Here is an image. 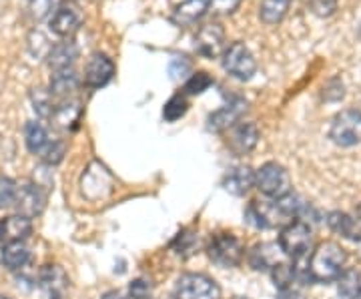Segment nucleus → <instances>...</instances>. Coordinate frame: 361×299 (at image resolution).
Instances as JSON below:
<instances>
[{
    "label": "nucleus",
    "instance_id": "1",
    "mask_svg": "<svg viewBox=\"0 0 361 299\" xmlns=\"http://www.w3.org/2000/svg\"><path fill=\"white\" fill-rule=\"evenodd\" d=\"M305 203L297 195L273 201H251L245 209V221L257 229H283L303 213Z\"/></svg>",
    "mask_w": 361,
    "mask_h": 299
},
{
    "label": "nucleus",
    "instance_id": "2",
    "mask_svg": "<svg viewBox=\"0 0 361 299\" xmlns=\"http://www.w3.org/2000/svg\"><path fill=\"white\" fill-rule=\"evenodd\" d=\"M345 263H348L345 249L336 241H323L311 253L307 275L311 281L331 283V281H337L339 275L345 271Z\"/></svg>",
    "mask_w": 361,
    "mask_h": 299
},
{
    "label": "nucleus",
    "instance_id": "3",
    "mask_svg": "<svg viewBox=\"0 0 361 299\" xmlns=\"http://www.w3.org/2000/svg\"><path fill=\"white\" fill-rule=\"evenodd\" d=\"M255 187L263 195L271 197V199H281V197L291 193V175L279 163H265L255 171Z\"/></svg>",
    "mask_w": 361,
    "mask_h": 299
},
{
    "label": "nucleus",
    "instance_id": "4",
    "mask_svg": "<svg viewBox=\"0 0 361 299\" xmlns=\"http://www.w3.org/2000/svg\"><path fill=\"white\" fill-rule=\"evenodd\" d=\"M221 65L227 75L237 80H251L257 73V61L253 52L245 47V42H233L221 54Z\"/></svg>",
    "mask_w": 361,
    "mask_h": 299
},
{
    "label": "nucleus",
    "instance_id": "5",
    "mask_svg": "<svg viewBox=\"0 0 361 299\" xmlns=\"http://www.w3.org/2000/svg\"><path fill=\"white\" fill-rule=\"evenodd\" d=\"M207 255L219 267H237L245 257V249L233 233H217L207 243Z\"/></svg>",
    "mask_w": 361,
    "mask_h": 299
},
{
    "label": "nucleus",
    "instance_id": "6",
    "mask_svg": "<svg viewBox=\"0 0 361 299\" xmlns=\"http://www.w3.org/2000/svg\"><path fill=\"white\" fill-rule=\"evenodd\" d=\"M331 141L339 147H355L361 143V111L345 109L339 111L329 127Z\"/></svg>",
    "mask_w": 361,
    "mask_h": 299
},
{
    "label": "nucleus",
    "instance_id": "7",
    "mask_svg": "<svg viewBox=\"0 0 361 299\" xmlns=\"http://www.w3.org/2000/svg\"><path fill=\"white\" fill-rule=\"evenodd\" d=\"M313 243V231L305 221H293L281 229L279 248L289 260H301L307 255Z\"/></svg>",
    "mask_w": 361,
    "mask_h": 299
},
{
    "label": "nucleus",
    "instance_id": "8",
    "mask_svg": "<svg viewBox=\"0 0 361 299\" xmlns=\"http://www.w3.org/2000/svg\"><path fill=\"white\" fill-rule=\"evenodd\" d=\"M175 299H221V287L203 274H185L177 279Z\"/></svg>",
    "mask_w": 361,
    "mask_h": 299
},
{
    "label": "nucleus",
    "instance_id": "9",
    "mask_svg": "<svg viewBox=\"0 0 361 299\" xmlns=\"http://www.w3.org/2000/svg\"><path fill=\"white\" fill-rule=\"evenodd\" d=\"M82 20H85V16L80 13V8H78L75 2L66 0V2H61L54 8V13L49 18V26H51V30L56 37L71 39L73 35H77L78 30H80Z\"/></svg>",
    "mask_w": 361,
    "mask_h": 299
},
{
    "label": "nucleus",
    "instance_id": "10",
    "mask_svg": "<svg viewBox=\"0 0 361 299\" xmlns=\"http://www.w3.org/2000/svg\"><path fill=\"white\" fill-rule=\"evenodd\" d=\"M115 77V63L104 52H92L85 65V87L89 89H101L109 85Z\"/></svg>",
    "mask_w": 361,
    "mask_h": 299
},
{
    "label": "nucleus",
    "instance_id": "11",
    "mask_svg": "<svg viewBox=\"0 0 361 299\" xmlns=\"http://www.w3.org/2000/svg\"><path fill=\"white\" fill-rule=\"evenodd\" d=\"M195 51L205 59H217L225 51V30L219 23H207L195 37Z\"/></svg>",
    "mask_w": 361,
    "mask_h": 299
},
{
    "label": "nucleus",
    "instance_id": "12",
    "mask_svg": "<svg viewBox=\"0 0 361 299\" xmlns=\"http://www.w3.org/2000/svg\"><path fill=\"white\" fill-rule=\"evenodd\" d=\"M68 283H71L68 275L61 265L49 263V265H44L40 269L39 287L44 299H65L66 291H68Z\"/></svg>",
    "mask_w": 361,
    "mask_h": 299
},
{
    "label": "nucleus",
    "instance_id": "13",
    "mask_svg": "<svg viewBox=\"0 0 361 299\" xmlns=\"http://www.w3.org/2000/svg\"><path fill=\"white\" fill-rule=\"evenodd\" d=\"M261 133L255 123H237L227 133V145L235 155H249L257 147Z\"/></svg>",
    "mask_w": 361,
    "mask_h": 299
},
{
    "label": "nucleus",
    "instance_id": "14",
    "mask_svg": "<svg viewBox=\"0 0 361 299\" xmlns=\"http://www.w3.org/2000/svg\"><path fill=\"white\" fill-rule=\"evenodd\" d=\"M44 205H47V195L40 185L26 183L23 187H18L16 199H14V207L18 211V215L32 219L44 211Z\"/></svg>",
    "mask_w": 361,
    "mask_h": 299
},
{
    "label": "nucleus",
    "instance_id": "15",
    "mask_svg": "<svg viewBox=\"0 0 361 299\" xmlns=\"http://www.w3.org/2000/svg\"><path fill=\"white\" fill-rule=\"evenodd\" d=\"M32 233V219H28L25 215H8L4 219H0V243L8 245V243H20L26 241Z\"/></svg>",
    "mask_w": 361,
    "mask_h": 299
},
{
    "label": "nucleus",
    "instance_id": "16",
    "mask_svg": "<svg viewBox=\"0 0 361 299\" xmlns=\"http://www.w3.org/2000/svg\"><path fill=\"white\" fill-rule=\"evenodd\" d=\"M223 187H225V191H229L235 197L247 195L255 187V171L247 165H237L227 171V175L223 179Z\"/></svg>",
    "mask_w": 361,
    "mask_h": 299
},
{
    "label": "nucleus",
    "instance_id": "17",
    "mask_svg": "<svg viewBox=\"0 0 361 299\" xmlns=\"http://www.w3.org/2000/svg\"><path fill=\"white\" fill-rule=\"evenodd\" d=\"M247 111V101L243 99H235L229 104L221 106L219 111H215L211 117H209V129L211 130H229L233 125L239 123L241 115Z\"/></svg>",
    "mask_w": 361,
    "mask_h": 299
},
{
    "label": "nucleus",
    "instance_id": "18",
    "mask_svg": "<svg viewBox=\"0 0 361 299\" xmlns=\"http://www.w3.org/2000/svg\"><path fill=\"white\" fill-rule=\"evenodd\" d=\"M80 115H82V109H80L78 101H75V99H63V101H56V106H54L49 121L56 129L73 130L77 129Z\"/></svg>",
    "mask_w": 361,
    "mask_h": 299
},
{
    "label": "nucleus",
    "instance_id": "19",
    "mask_svg": "<svg viewBox=\"0 0 361 299\" xmlns=\"http://www.w3.org/2000/svg\"><path fill=\"white\" fill-rule=\"evenodd\" d=\"M281 255H285L281 248L277 243H259L255 248L251 249L249 253V263L253 269L257 271H271L275 265L281 263Z\"/></svg>",
    "mask_w": 361,
    "mask_h": 299
},
{
    "label": "nucleus",
    "instance_id": "20",
    "mask_svg": "<svg viewBox=\"0 0 361 299\" xmlns=\"http://www.w3.org/2000/svg\"><path fill=\"white\" fill-rule=\"evenodd\" d=\"M80 87V78H78L75 68H65V71H54L51 77V87L49 91L54 99L63 101V99H71Z\"/></svg>",
    "mask_w": 361,
    "mask_h": 299
},
{
    "label": "nucleus",
    "instance_id": "21",
    "mask_svg": "<svg viewBox=\"0 0 361 299\" xmlns=\"http://www.w3.org/2000/svg\"><path fill=\"white\" fill-rule=\"evenodd\" d=\"M209 13V0H183L173 11V23L179 26H191Z\"/></svg>",
    "mask_w": 361,
    "mask_h": 299
},
{
    "label": "nucleus",
    "instance_id": "22",
    "mask_svg": "<svg viewBox=\"0 0 361 299\" xmlns=\"http://www.w3.org/2000/svg\"><path fill=\"white\" fill-rule=\"evenodd\" d=\"M49 66L54 71H65V68H73L75 61L78 59V47L73 39H65L63 42H56L49 52Z\"/></svg>",
    "mask_w": 361,
    "mask_h": 299
},
{
    "label": "nucleus",
    "instance_id": "23",
    "mask_svg": "<svg viewBox=\"0 0 361 299\" xmlns=\"http://www.w3.org/2000/svg\"><path fill=\"white\" fill-rule=\"evenodd\" d=\"M327 225L334 233L351 241H361V219H355L343 211H331L327 215Z\"/></svg>",
    "mask_w": 361,
    "mask_h": 299
},
{
    "label": "nucleus",
    "instance_id": "24",
    "mask_svg": "<svg viewBox=\"0 0 361 299\" xmlns=\"http://www.w3.org/2000/svg\"><path fill=\"white\" fill-rule=\"evenodd\" d=\"M25 141L30 153L42 157L49 151V147H51L54 139H52L49 129L40 121H30L25 127Z\"/></svg>",
    "mask_w": 361,
    "mask_h": 299
},
{
    "label": "nucleus",
    "instance_id": "25",
    "mask_svg": "<svg viewBox=\"0 0 361 299\" xmlns=\"http://www.w3.org/2000/svg\"><path fill=\"white\" fill-rule=\"evenodd\" d=\"M2 265L8 269V271H18L26 267V263L30 261V249L26 248L25 241L20 243H8V245H2Z\"/></svg>",
    "mask_w": 361,
    "mask_h": 299
},
{
    "label": "nucleus",
    "instance_id": "26",
    "mask_svg": "<svg viewBox=\"0 0 361 299\" xmlns=\"http://www.w3.org/2000/svg\"><path fill=\"white\" fill-rule=\"evenodd\" d=\"M291 6V0H263L259 6V18L265 25H277L285 18Z\"/></svg>",
    "mask_w": 361,
    "mask_h": 299
},
{
    "label": "nucleus",
    "instance_id": "27",
    "mask_svg": "<svg viewBox=\"0 0 361 299\" xmlns=\"http://www.w3.org/2000/svg\"><path fill=\"white\" fill-rule=\"evenodd\" d=\"M337 289L343 299H357L361 293V269H345L337 279Z\"/></svg>",
    "mask_w": 361,
    "mask_h": 299
},
{
    "label": "nucleus",
    "instance_id": "28",
    "mask_svg": "<svg viewBox=\"0 0 361 299\" xmlns=\"http://www.w3.org/2000/svg\"><path fill=\"white\" fill-rule=\"evenodd\" d=\"M171 248L175 249L180 257H191L193 253H197V249H199V233L195 229H185V231H180L175 237V241L171 243Z\"/></svg>",
    "mask_w": 361,
    "mask_h": 299
},
{
    "label": "nucleus",
    "instance_id": "29",
    "mask_svg": "<svg viewBox=\"0 0 361 299\" xmlns=\"http://www.w3.org/2000/svg\"><path fill=\"white\" fill-rule=\"evenodd\" d=\"M271 277H273V283L279 291L289 289V287H293V281H295V265L281 261L279 265H275L271 269Z\"/></svg>",
    "mask_w": 361,
    "mask_h": 299
},
{
    "label": "nucleus",
    "instance_id": "30",
    "mask_svg": "<svg viewBox=\"0 0 361 299\" xmlns=\"http://www.w3.org/2000/svg\"><path fill=\"white\" fill-rule=\"evenodd\" d=\"M187 111H189L187 97L179 92V94H173L167 103H165V106H163V117H165V121H169V123H175V121H179L180 117H185Z\"/></svg>",
    "mask_w": 361,
    "mask_h": 299
},
{
    "label": "nucleus",
    "instance_id": "31",
    "mask_svg": "<svg viewBox=\"0 0 361 299\" xmlns=\"http://www.w3.org/2000/svg\"><path fill=\"white\" fill-rule=\"evenodd\" d=\"M30 99H32L35 111L39 113L40 118H51L52 111H54V106H56V101H54V97L51 94V91L35 89L32 94H30Z\"/></svg>",
    "mask_w": 361,
    "mask_h": 299
},
{
    "label": "nucleus",
    "instance_id": "32",
    "mask_svg": "<svg viewBox=\"0 0 361 299\" xmlns=\"http://www.w3.org/2000/svg\"><path fill=\"white\" fill-rule=\"evenodd\" d=\"M213 85V78L209 77V73H193L191 77L185 80V94H201Z\"/></svg>",
    "mask_w": 361,
    "mask_h": 299
},
{
    "label": "nucleus",
    "instance_id": "33",
    "mask_svg": "<svg viewBox=\"0 0 361 299\" xmlns=\"http://www.w3.org/2000/svg\"><path fill=\"white\" fill-rule=\"evenodd\" d=\"M16 183L8 177H0V209H6L14 205V199H16Z\"/></svg>",
    "mask_w": 361,
    "mask_h": 299
},
{
    "label": "nucleus",
    "instance_id": "34",
    "mask_svg": "<svg viewBox=\"0 0 361 299\" xmlns=\"http://www.w3.org/2000/svg\"><path fill=\"white\" fill-rule=\"evenodd\" d=\"M169 75L173 80H180V78H189L191 73V63L185 56H175L169 65Z\"/></svg>",
    "mask_w": 361,
    "mask_h": 299
},
{
    "label": "nucleus",
    "instance_id": "35",
    "mask_svg": "<svg viewBox=\"0 0 361 299\" xmlns=\"http://www.w3.org/2000/svg\"><path fill=\"white\" fill-rule=\"evenodd\" d=\"M54 8H56L54 0H30V4H28V11L32 14V18H37V20L51 16Z\"/></svg>",
    "mask_w": 361,
    "mask_h": 299
},
{
    "label": "nucleus",
    "instance_id": "36",
    "mask_svg": "<svg viewBox=\"0 0 361 299\" xmlns=\"http://www.w3.org/2000/svg\"><path fill=\"white\" fill-rule=\"evenodd\" d=\"M337 4H339V0H310L311 13L319 18L331 16L337 11Z\"/></svg>",
    "mask_w": 361,
    "mask_h": 299
},
{
    "label": "nucleus",
    "instance_id": "37",
    "mask_svg": "<svg viewBox=\"0 0 361 299\" xmlns=\"http://www.w3.org/2000/svg\"><path fill=\"white\" fill-rule=\"evenodd\" d=\"M65 151H66V147L63 141H52V145L49 147V151L42 155V161L47 163V165H59L63 159H65Z\"/></svg>",
    "mask_w": 361,
    "mask_h": 299
},
{
    "label": "nucleus",
    "instance_id": "38",
    "mask_svg": "<svg viewBox=\"0 0 361 299\" xmlns=\"http://www.w3.org/2000/svg\"><path fill=\"white\" fill-rule=\"evenodd\" d=\"M239 4L241 0H209V11L215 14H233Z\"/></svg>",
    "mask_w": 361,
    "mask_h": 299
},
{
    "label": "nucleus",
    "instance_id": "39",
    "mask_svg": "<svg viewBox=\"0 0 361 299\" xmlns=\"http://www.w3.org/2000/svg\"><path fill=\"white\" fill-rule=\"evenodd\" d=\"M129 295L133 299H149L151 295V286L145 279H135L129 286Z\"/></svg>",
    "mask_w": 361,
    "mask_h": 299
},
{
    "label": "nucleus",
    "instance_id": "40",
    "mask_svg": "<svg viewBox=\"0 0 361 299\" xmlns=\"http://www.w3.org/2000/svg\"><path fill=\"white\" fill-rule=\"evenodd\" d=\"M279 299H305V295L299 289H295V287H289V289L279 291Z\"/></svg>",
    "mask_w": 361,
    "mask_h": 299
},
{
    "label": "nucleus",
    "instance_id": "41",
    "mask_svg": "<svg viewBox=\"0 0 361 299\" xmlns=\"http://www.w3.org/2000/svg\"><path fill=\"white\" fill-rule=\"evenodd\" d=\"M101 299H125L121 291H106Z\"/></svg>",
    "mask_w": 361,
    "mask_h": 299
},
{
    "label": "nucleus",
    "instance_id": "42",
    "mask_svg": "<svg viewBox=\"0 0 361 299\" xmlns=\"http://www.w3.org/2000/svg\"><path fill=\"white\" fill-rule=\"evenodd\" d=\"M357 213H360V219H361V205H360V209H357Z\"/></svg>",
    "mask_w": 361,
    "mask_h": 299
},
{
    "label": "nucleus",
    "instance_id": "43",
    "mask_svg": "<svg viewBox=\"0 0 361 299\" xmlns=\"http://www.w3.org/2000/svg\"><path fill=\"white\" fill-rule=\"evenodd\" d=\"M0 299H11V298H6V295H0Z\"/></svg>",
    "mask_w": 361,
    "mask_h": 299
},
{
    "label": "nucleus",
    "instance_id": "44",
    "mask_svg": "<svg viewBox=\"0 0 361 299\" xmlns=\"http://www.w3.org/2000/svg\"><path fill=\"white\" fill-rule=\"evenodd\" d=\"M233 299H249V298H233Z\"/></svg>",
    "mask_w": 361,
    "mask_h": 299
},
{
    "label": "nucleus",
    "instance_id": "45",
    "mask_svg": "<svg viewBox=\"0 0 361 299\" xmlns=\"http://www.w3.org/2000/svg\"><path fill=\"white\" fill-rule=\"evenodd\" d=\"M357 299H361V293H360V298H357Z\"/></svg>",
    "mask_w": 361,
    "mask_h": 299
}]
</instances>
